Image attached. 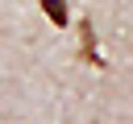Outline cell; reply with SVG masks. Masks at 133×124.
<instances>
[{
  "mask_svg": "<svg viewBox=\"0 0 133 124\" xmlns=\"http://www.w3.org/2000/svg\"><path fill=\"white\" fill-rule=\"evenodd\" d=\"M42 8H46V17L62 29V25H71V8H66V0H37Z\"/></svg>",
  "mask_w": 133,
  "mask_h": 124,
  "instance_id": "cell-1",
  "label": "cell"
},
{
  "mask_svg": "<svg viewBox=\"0 0 133 124\" xmlns=\"http://www.w3.org/2000/svg\"><path fill=\"white\" fill-rule=\"evenodd\" d=\"M79 33H83V58H87V62H100V58H96V33H91V21H83Z\"/></svg>",
  "mask_w": 133,
  "mask_h": 124,
  "instance_id": "cell-2",
  "label": "cell"
}]
</instances>
